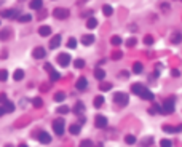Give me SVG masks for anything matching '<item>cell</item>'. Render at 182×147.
Instances as JSON below:
<instances>
[{
	"instance_id": "cell-31",
	"label": "cell",
	"mask_w": 182,
	"mask_h": 147,
	"mask_svg": "<svg viewBox=\"0 0 182 147\" xmlns=\"http://www.w3.org/2000/svg\"><path fill=\"white\" fill-rule=\"evenodd\" d=\"M67 46H69V48H75V46H77V40L75 39H74V37H70V39L69 40H67Z\"/></svg>"
},
{
	"instance_id": "cell-6",
	"label": "cell",
	"mask_w": 182,
	"mask_h": 147,
	"mask_svg": "<svg viewBox=\"0 0 182 147\" xmlns=\"http://www.w3.org/2000/svg\"><path fill=\"white\" fill-rule=\"evenodd\" d=\"M18 15H19L18 10H3V11H0L2 18H16Z\"/></svg>"
},
{
	"instance_id": "cell-37",
	"label": "cell",
	"mask_w": 182,
	"mask_h": 147,
	"mask_svg": "<svg viewBox=\"0 0 182 147\" xmlns=\"http://www.w3.org/2000/svg\"><path fill=\"white\" fill-rule=\"evenodd\" d=\"M82 110H85V104L78 101V102L75 104V112H82Z\"/></svg>"
},
{
	"instance_id": "cell-1",
	"label": "cell",
	"mask_w": 182,
	"mask_h": 147,
	"mask_svg": "<svg viewBox=\"0 0 182 147\" xmlns=\"http://www.w3.org/2000/svg\"><path fill=\"white\" fill-rule=\"evenodd\" d=\"M174 112V98H168L161 106V114H171Z\"/></svg>"
},
{
	"instance_id": "cell-12",
	"label": "cell",
	"mask_w": 182,
	"mask_h": 147,
	"mask_svg": "<svg viewBox=\"0 0 182 147\" xmlns=\"http://www.w3.org/2000/svg\"><path fill=\"white\" fill-rule=\"evenodd\" d=\"M75 87L78 88V90H85L86 87H88V80H86L85 77H80L78 80H77V83H75Z\"/></svg>"
},
{
	"instance_id": "cell-17",
	"label": "cell",
	"mask_w": 182,
	"mask_h": 147,
	"mask_svg": "<svg viewBox=\"0 0 182 147\" xmlns=\"http://www.w3.org/2000/svg\"><path fill=\"white\" fill-rule=\"evenodd\" d=\"M94 77H96L97 80H104V78H106V72H104V69H96V70H94Z\"/></svg>"
},
{
	"instance_id": "cell-30",
	"label": "cell",
	"mask_w": 182,
	"mask_h": 147,
	"mask_svg": "<svg viewBox=\"0 0 182 147\" xmlns=\"http://www.w3.org/2000/svg\"><path fill=\"white\" fill-rule=\"evenodd\" d=\"M125 142H126V144H136V138H134L133 134H128L126 138H125Z\"/></svg>"
},
{
	"instance_id": "cell-23",
	"label": "cell",
	"mask_w": 182,
	"mask_h": 147,
	"mask_svg": "<svg viewBox=\"0 0 182 147\" xmlns=\"http://www.w3.org/2000/svg\"><path fill=\"white\" fill-rule=\"evenodd\" d=\"M93 104H94V107H101V106L104 104V98L102 96H96L93 99Z\"/></svg>"
},
{
	"instance_id": "cell-20",
	"label": "cell",
	"mask_w": 182,
	"mask_h": 147,
	"mask_svg": "<svg viewBox=\"0 0 182 147\" xmlns=\"http://www.w3.org/2000/svg\"><path fill=\"white\" fill-rule=\"evenodd\" d=\"M181 34L179 32H174L173 35H171V43H174V45H177V43H181Z\"/></svg>"
},
{
	"instance_id": "cell-11",
	"label": "cell",
	"mask_w": 182,
	"mask_h": 147,
	"mask_svg": "<svg viewBox=\"0 0 182 147\" xmlns=\"http://www.w3.org/2000/svg\"><path fill=\"white\" fill-rule=\"evenodd\" d=\"M94 35H91V34H85V35H82V43L83 45H91V43H94Z\"/></svg>"
},
{
	"instance_id": "cell-29",
	"label": "cell",
	"mask_w": 182,
	"mask_h": 147,
	"mask_svg": "<svg viewBox=\"0 0 182 147\" xmlns=\"http://www.w3.org/2000/svg\"><path fill=\"white\" fill-rule=\"evenodd\" d=\"M110 43H112V45H115V46H118L120 43H121V37L113 35V37H112V40H110Z\"/></svg>"
},
{
	"instance_id": "cell-38",
	"label": "cell",
	"mask_w": 182,
	"mask_h": 147,
	"mask_svg": "<svg viewBox=\"0 0 182 147\" xmlns=\"http://www.w3.org/2000/svg\"><path fill=\"white\" fill-rule=\"evenodd\" d=\"M144 43H146V45H152V43H153L152 35H146V37H144Z\"/></svg>"
},
{
	"instance_id": "cell-26",
	"label": "cell",
	"mask_w": 182,
	"mask_h": 147,
	"mask_svg": "<svg viewBox=\"0 0 182 147\" xmlns=\"http://www.w3.org/2000/svg\"><path fill=\"white\" fill-rule=\"evenodd\" d=\"M99 88L102 91H109V90H112V83H107V82H102V83L99 85Z\"/></svg>"
},
{
	"instance_id": "cell-2",
	"label": "cell",
	"mask_w": 182,
	"mask_h": 147,
	"mask_svg": "<svg viewBox=\"0 0 182 147\" xmlns=\"http://www.w3.org/2000/svg\"><path fill=\"white\" fill-rule=\"evenodd\" d=\"M53 16L58 19H67L70 16V11L67 8H56L55 11H53Z\"/></svg>"
},
{
	"instance_id": "cell-21",
	"label": "cell",
	"mask_w": 182,
	"mask_h": 147,
	"mask_svg": "<svg viewBox=\"0 0 182 147\" xmlns=\"http://www.w3.org/2000/svg\"><path fill=\"white\" fill-rule=\"evenodd\" d=\"M144 90V87L142 85H139V83H134L133 87H131V91H133L134 94H141V91Z\"/></svg>"
},
{
	"instance_id": "cell-7",
	"label": "cell",
	"mask_w": 182,
	"mask_h": 147,
	"mask_svg": "<svg viewBox=\"0 0 182 147\" xmlns=\"http://www.w3.org/2000/svg\"><path fill=\"white\" fill-rule=\"evenodd\" d=\"M32 56L37 58V59H42V58L46 56V51H45V48H42V46H37V48L32 51Z\"/></svg>"
},
{
	"instance_id": "cell-46",
	"label": "cell",
	"mask_w": 182,
	"mask_h": 147,
	"mask_svg": "<svg viewBox=\"0 0 182 147\" xmlns=\"http://www.w3.org/2000/svg\"><path fill=\"white\" fill-rule=\"evenodd\" d=\"M45 69H46V70H48V72H50V70H53V67H51V64H45Z\"/></svg>"
},
{
	"instance_id": "cell-8",
	"label": "cell",
	"mask_w": 182,
	"mask_h": 147,
	"mask_svg": "<svg viewBox=\"0 0 182 147\" xmlns=\"http://www.w3.org/2000/svg\"><path fill=\"white\" fill-rule=\"evenodd\" d=\"M94 125H96L97 128H106L107 126V118L104 117V115H97L96 120H94Z\"/></svg>"
},
{
	"instance_id": "cell-24",
	"label": "cell",
	"mask_w": 182,
	"mask_h": 147,
	"mask_svg": "<svg viewBox=\"0 0 182 147\" xmlns=\"http://www.w3.org/2000/svg\"><path fill=\"white\" fill-rule=\"evenodd\" d=\"M50 78H51V82H56V80H59V78H61V74L56 72V70L53 69V70H50Z\"/></svg>"
},
{
	"instance_id": "cell-25",
	"label": "cell",
	"mask_w": 182,
	"mask_h": 147,
	"mask_svg": "<svg viewBox=\"0 0 182 147\" xmlns=\"http://www.w3.org/2000/svg\"><path fill=\"white\" fill-rule=\"evenodd\" d=\"M102 13H104L106 16H110V15L113 13V8H112L110 5H104V6H102Z\"/></svg>"
},
{
	"instance_id": "cell-40",
	"label": "cell",
	"mask_w": 182,
	"mask_h": 147,
	"mask_svg": "<svg viewBox=\"0 0 182 147\" xmlns=\"http://www.w3.org/2000/svg\"><path fill=\"white\" fill-rule=\"evenodd\" d=\"M58 112H59V114H67V112H70V109L67 107V106H62V107L58 109Z\"/></svg>"
},
{
	"instance_id": "cell-10",
	"label": "cell",
	"mask_w": 182,
	"mask_h": 147,
	"mask_svg": "<svg viewBox=\"0 0 182 147\" xmlns=\"http://www.w3.org/2000/svg\"><path fill=\"white\" fill-rule=\"evenodd\" d=\"M139 96L142 98V99H147V101H153V98H155V96H153V93H152V91H149L147 88H144V90L141 91Z\"/></svg>"
},
{
	"instance_id": "cell-42",
	"label": "cell",
	"mask_w": 182,
	"mask_h": 147,
	"mask_svg": "<svg viewBox=\"0 0 182 147\" xmlns=\"http://www.w3.org/2000/svg\"><path fill=\"white\" fill-rule=\"evenodd\" d=\"M160 146H163V147H169V146H171V141H169V139H163V141L160 142Z\"/></svg>"
},
{
	"instance_id": "cell-47",
	"label": "cell",
	"mask_w": 182,
	"mask_h": 147,
	"mask_svg": "<svg viewBox=\"0 0 182 147\" xmlns=\"http://www.w3.org/2000/svg\"><path fill=\"white\" fill-rule=\"evenodd\" d=\"M171 74H173L174 77H179V70H171Z\"/></svg>"
},
{
	"instance_id": "cell-45",
	"label": "cell",
	"mask_w": 182,
	"mask_h": 147,
	"mask_svg": "<svg viewBox=\"0 0 182 147\" xmlns=\"http://www.w3.org/2000/svg\"><path fill=\"white\" fill-rule=\"evenodd\" d=\"M161 8H163L164 11H168V10H169V6H168V3H161Z\"/></svg>"
},
{
	"instance_id": "cell-44",
	"label": "cell",
	"mask_w": 182,
	"mask_h": 147,
	"mask_svg": "<svg viewBox=\"0 0 182 147\" xmlns=\"http://www.w3.org/2000/svg\"><path fill=\"white\" fill-rule=\"evenodd\" d=\"M5 101H6V94H5V93H0V102L3 104Z\"/></svg>"
},
{
	"instance_id": "cell-39",
	"label": "cell",
	"mask_w": 182,
	"mask_h": 147,
	"mask_svg": "<svg viewBox=\"0 0 182 147\" xmlns=\"http://www.w3.org/2000/svg\"><path fill=\"white\" fill-rule=\"evenodd\" d=\"M80 146H83V147H91V146H93V141H90V139H85V141L80 142Z\"/></svg>"
},
{
	"instance_id": "cell-19",
	"label": "cell",
	"mask_w": 182,
	"mask_h": 147,
	"mask_svg": "<svg viewBox=\"0 0 182 147\" xmlns=\"http://www.w3.org/2000/svg\"><path fill=\"white\" fill-rule=\"evenodd\" d=\"M3 109H5V112H13L15 110V104L10 102V101H5L3 102Z\"/></svg>"
},
{
	"instance_id": "cell-13",
	"label": "cell",
	"mask_w": 182,
	"mask_h": 147,
	"mask_svg": "<svg viewBox=\"0 0 182 147\" xmlns=\"http://www.w3.org/2000/svg\"><path fill=\"white\" fill-rule=\"evenodd\" d=\"M59 45H61V35H55L51 39V42H50V48L55 50V48H58Z\"/></svg>"
},
{
	"instance_id": "cell-14",
	"label": "cell",
	"mask_w": 182,
	"mask_h": 147,
	"mask_svg": "<svg viewBox=\"0 0 182 147\" xmlns=\"http://www.w3.org/2000/svg\"><path fill=\"white\" fill-rule=\"evenodd\" d=\"M38 34H40L42 37H48L50 34H51V27H50V26H42V27L38 29Z\"/></svg>"
},
{
	"instance_id": "cell-49",
	"label": "cell",
	"mask_w": 182,
	"mask_h": 147,
	"mask_svg": "<svg viewBox=\"0 0 182 147\" xmlns=\"http://www.w3.org/2000/svg\"><path fill=\"white\" fill-rule=\"evenodd\" d=\"M177 131H182V125H179V126H176V133Z\"/></svg>"
},
{
	"instance_id": "cell-4",
	"label": "cell",
	"mask_w": 182,
	"mask_h": 147,
	"mask_svg": "<svg viewBox=\"0 0 182 147\" xmlns=\"http://www.w3.org/2000/svg\"><path fill=\"white\" fill-rule=\"evenodd\" d=\"M128 101H130V98H128L126 93H115V102L120 106H126Z\"/></svg>"
},
{
	"instance_id": "cell-22",
	"label": "cell",
	"mask_w": 182,
	"mask_h": 147,
	"mask_svg": "<svg viewBox=\"0 0 182 147\" xmlns=\"http://www.w3.org/2000/svg\"><path fill=\"white\" fill-rule=\"evenodd\" d=\"M96 26H97V19L96 18H88V21H86V27H88V29H94Z\"/></svg>"
},
{
	"instance_id": "cell-28",
	"label": "cell",
	"mask_w": 182,
	"mask_h": 147,
	"mask_svg": "<svg viewBox=\"0 0 182 147\" xmlns=\"http://www.w3.org/2000/svg\"><path fill=\"white\" fill-rule=\"evenodd\" d=\"M69 131L72 133V134H78V133H80V125H70Z\"/></svg>"
},
{
	"instance_id": "cell-16",
	"label": "cell",
	"mask_w": 182,
	"mask_h": 147,
	"mask_svg": "<svg viewBox=\"0 0 182 147\" xmlns=\"http://www.w3.org/2000/svg\"><path fill=\"white\" fill-rule=\"evenodd\" d=\"M10 35H11V30L10 29H3L0 30V40H8Z\"/></svg>"
},
{
	"instance_id": "cell-32",
	"label": "cell",
	"mask_w": 182,
	"mask_h": 147,
	"mask_svg": "<svg viewBox=\"0 0 182 147\" xmlns=\"http://www.w3.org/2000/svg\"><path fill=\"white\" fill-rule=\"evenodd\" d=\"M64 99H66V94H64L62 91H59V93H56V94H55V101L61 102V101H64Z\"/></svg>"
},
{
	"instance_id": "cell-3",
	"label": "cell",
	"mask_w": 182,
	"mask_h": 147,
	"mask_svg": "<svg viewBox=\"0 0 182 147\" xmlns=\"http://www.w3.org/2000/svg\"><path fill=\"white\" fill-rule=\"evenodd\" d=\"M53 129H55V133L58 136H61L64 133V120L62 118H56L55 122H53Z\"/></svg>"
},
{
	"instance_id": "cell-48",
	"label": "cell",
	"mask_w": 182,
	"mask_h": 147,
	"mask_svg": "<svg viewBox=\"0 0 182 147\" xmlns=\"http://www.w3.org/2000/svg\"><path fill=\"white\" fill-rule=\"evenodd\" d=\"M3 114H5V109H3V106H0V117H2Z\"/></svg>"
},
{
	"instance_id": "cell-18",
	"label": "cell",
	"mask_w": 182,
	"mask_h": 147,
	"mask_svg": "<svg viewBox=\"0 0 182 147\" xmlns=\"http://www.w3.org/2000/svg\"><path fill=\"white\" fill-rule=\"evenodd\" d=\"M13 78H15L16 82L22 80V78H24V70H22V69H18L15 74H13Z\"/></svg>"
},
{
	"instance_id": "cell-43",
	"label": "cell",
	"mask_w": 182,
	"mask_h": 147,
	"mask_svg": "<svg viewBox=\"0 0 182 147\" xmlns=\"http://www.w3.org/2000/svg\"><path fill=\"white\" fill-rule=\"evenodd\" d=\"M136 43H137V42H136V39H130V40L126 42V45H128V46H134Z\"/></svg>"
},
{
	"instance_id": "cell-36",
	"label": "cell",
	"mask_w": 182,
	"mask_h": 147,
	"mask_svg": "<svg viewBox=\"0 0 182 147\" xmlns=\"http://www.w3.org/2000/svg\"><path fill=\"white\" fill-rule=\"evenodd\" d=\"M74 66H75L77 69H82V67H85V61H83V59H77L75 63H74Z\"/></svg>"
},
{
	"instance_id": "cell-35",
	"label": "cell",
	"mask_w": 182,
	"mask_h": 147,
	"mask_svg": "<svg viewBox=\"0 0 182 147\" xmlns=\"http://www.w3.org/2000/svg\"><path fill=\"white\" fill-rule=\"evenodd\" d=\"M32 104L35 106V107H42V106H43V101H42L40 98H34V99H32Z\"/></svg>"
},
{
	"instance_id": "cell-41",
	"label": "cell",
	"mask_w": 182,
	"mask_h": 147,
	"mask_svg": "<svg viewBox=\"0 0 182 147\" xmlns=\"http://www.w3.org/2000/svg\"><path fill=\"white\" fill-rule=\"evenodd\" d=\"M121 56H123V54H121L120 51H113L112 53V59H120Z\"/></svg>"
},
{
	"instance_id": "cell-27",
	"label": "cell",
	"mask_w": 182,
	"mask_h": 147,
	"mask_svg": "<svg viewBox=\"0 0 182 147\" xmlns=\"http://www.w3.org/2000/svg\"><path fill=\"white\" fill-rule=\"evenodd\" d=\"M133 72H134V74H141V72H142V64H141V63H134Z\"/></svg>"
},
{
	"instance_id": "cell-9",
	"label": "cell",
	"mask_w": 182,
	"mask_h": 147,
	"mask_svg": "<svg viewBox=\"0 0 182 147\" xmlns=\"http://www.w3.org/2000/svg\"><path fill=\"white\" fill-rule=\"evenodd\" d=\"M38 141L42 142V144H48V142H51V136H50L48 133H45V131H40Z\"/></svg>"
},
{
	"instance_id": "cell-33",
	"label": "cell",
	"mask_w": 182,
	"mask_h": 147,
	"mask_svg": "<svg viewBox=\"0 0 182 147\" xmlns=\"http://www.w3.org/2000/svg\"><path fill=\"white\" fill-rule=\"evenodd\" d=\"M6 78H8V72L5 69H0V82H6Z\"/></svg>"
},
{
	"instance_id": "cell-5",
	"label": "cell",
	"mask_w": 182,
	"mask_h": 147,
	"mask_svg": "<svg viewBox=\"0 0 182 147\" xmlns=\"http://www.w3.org/2000/svg\"><path fill=\"white\" fill-rule=\"evenodd\" d=\"M58 63H59L62 67L69 66V64H70V56H69L67 53H61L59 56H58Z\"/></svg>"
},
{
	"instance_id": "cell-34",
	"label": "cell",
	"mask_w": 182,
	"mask_h": 147,
	"mask_svg": "<svg viewBox=\"0 0 182 147\" xmlns=\"http://www.w3.org/2000/svg\"><path fill=\"white\" fill-rule=\"evenodd\" d=\"M19 23H29L30 21V19H32V16H30V15H22V16H19Z\"/></svg>"
},
{
	"instance_id": "cell-15",
	"label": "cell",
	"mask_w": 182,
	"mask_h": 147,
	"mask_svg": "<svg viewBox=\"0 0 182 147\" xmlns=\"http://www.w3.org/2000/svg\"><path fill=\"white\" fill-rule=\"evenodd\" d=\"M42 5H43L42 0H30V3H29V6L32 10H40V8H42Z\"/></svg>"
}]
</instances>
